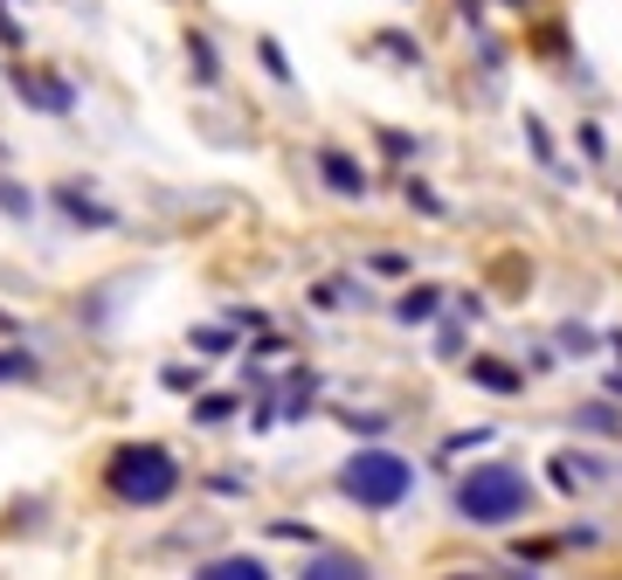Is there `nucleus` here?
Here are the masks:
<instances>
[{
	"mask_svg": "<svg viewBox=\"0 0 622 580\" xmlns=\"http://www.w3.org/2000/svg\"><path fill=\"white\" fill-rule=\"evenodd\" d=\"M526 505H533V484H526V470H512V463H478L471 477L457 484V512L471 525H512Z\"/></svg>",
	"mask_w": 622,
	"mask_h": 580,
	"instance_id": "obj_1",
	"label": "nucleus"
},
{
	"mask_svg": "<svg viewBox=\"0 0 622 580\" xmlns=\"http://www.w3.org/2000/svg\"><path fill=\"white\" fill-rule=\"evenodd\" d=\"M340 491L353 497V505H367V512H395L401 497L415 491V463L395 457V450H360L340 470Z\"/></svg>",
	"mask_w": 622,
	"mask_h": 580,
	"instance_id": "obj_2",
	"label": "nucleus"
},
{
	"mask_svg": "<svg viewBox=\"0 0 622 580\" xmlns=\"http://www.w3.org/2000/svg\"><path fill=\"white\" fill-rule=\"evenodd\" d=\"M111 491L125 505H167L180 491V463L160 450V442H139V450H118L111 457Z\"/></svg>",
	"mask_w": 622,
	"mask_h": 580,
	"instance_id": "obj_3",
	"label": "nucleus"
},
{
	"mask_svg": "<svg viewBox=\"0 0 622 580\" xmlns=\"http://www.w3.org/2000/svg\"><path fill=\"white\" fill-rule=\"evenodd\" d=\"M14 97H21V104H35V111H69V104H76L69 84H56V76H29V69L14 76Z\"/></svg>",
	"mask_w": 622,
	"mask_h": 580,
	"instance_id": "obj_4",
	"label": "nucleus"
},
{
	"mask_svg": "<svg viewBox=\"0 0 622 580\" xmlns=\"http://www.w3.org/2000/svg\"><path fill=\"white\" fill-rule=\"evenodd\" d=\"M319 173H325L340 194H367V173H360V167L346 160V152H325V160H319Z\"/></svg>",
	"mask_w": 622,
	"mask_h": 580,
	"instance_id": "obj_5",
	"label": "nucleus"
},
{
	"mask_svg": "<svg viewBox=\"0 0 622 580\" xmlns=\"http://www.w3.org/2000/svg\"><path fill=\"white\" fill-rule=\"evenodd\" d=\"M395 311H401V325H429L436 319V290H408Z\"/></svg>",
	"mask_w": 622,
	"mask_h": 580,
	"instance_id": "obj_6",
	"label": "nucleus"
},
{
	"mask_svg": "<svg viewBox=\"0 0 622 580\" xmlns=\"http://www.w3.org/2000/svg\"><path fill=\"white\" fill-rule=\"evenodd\" d=\"M256 573H270L264 560H215L207 567V580H256Z\"/></svg>",
	"mask_w": 622,
	"mask_h": 580,
	"instance_id": "obj_7",
	"label": "nucleus"
},
{
	"mask_svg": "<svg viewBox=\"0 0 622 580\" xmlns=\"http://www.w3.org/2000/svg\"><path fill=\"white\" fill-rule=\"evenodd\" d=\"M471 374H478L484 387H498V394H512V387H518V374H512V366H498V359H478Z\"/></svg>",
	"mask_w": 622,
	"mask_h": 580,
	"instance_id": "obj_8",
	"label": "nucleus"
},
{
	"mask_svg": "<svg viewBox=\"0 0 622 580\" xmlns=\"http://www.w3.org/2000/svg\"><path fill=\"white\" fill-rule=\"evenodd\" d=\"M0 380H35V353H0Z\"/></svg>",
	"mask_w": 622,
	"mask_h": 580,
	"instance_id": "obj_9",
	"label": "nucleus"
},
{
	"mask_svg": "<svg viewBox=\"0 0 622 580\" xmlns=\"http://www.w3.org/2000/svg\"><path fill=\"white\" fill-rule=\"evenodd\" d=\"M187 63L201 69V76H194V84H215V49H207V42H187Z\"/></svg>",
	"mask_w": 622,
	"mask_h": 580,
	"instance_id": "obj_10",
	"label": "nucleus"
},
{
	"mask_svg": "<svg viewBox=\"0 0 622 580\" xmlns=\"http://www.w3.org/2000/svg\"><path fill=\"white\" fill-rule=\"evenodd\" d=\"M194 415H201V421H228V415H236V401H228V394H207Z\"/></svg>",
	"mask_w": 622,
	"mask_h": 580,
	"instance_id": "obj_11",
	"label": "nucleus"
},
{
	"mask_svg": "<svg viewBox=\"0 0 622 580\" xmlns=\"http://www.w3.org/2000/svg\"><path fill=\"white\" fill-rule=\"evenodd\" d=\"M408 207H422V215H443V201H436L422 180H408Z\"/></svg>",
	"mask_w": 622,
	"mask_h": 580,
	"instance_id": "obj_12",
	"label": "nucleus"
},
{
	"mask_svg": "<svg viewBox=\"0 0 622 580\" xmlns=\"http://www.w3.org/2000/svg\"><path fill=\"white\" fill-rule=\"evenodd\" d=\"M0 207H8V215H29V194H21L14 180H0Z\"/></svg>",
	"mask_w": 622,
	"mask_h": 580,
	"instance_id": "obj_13",
	"label": "nucleus"
},
{
	"mask_svg": "<svg viewBox=\"0 0 622 580\" xmlns=\"http://www.w3.org/2000/svg\"><path fill=\"white\" fill-rule=\"evenodd\" d=\"M512 8H526V0H512Z\"/></svg>",
	"mask_w": 622,
	"mask_h": 580,
	"instance_id": "obj_14",
	"label": "nucleus"
}]
</instances>
